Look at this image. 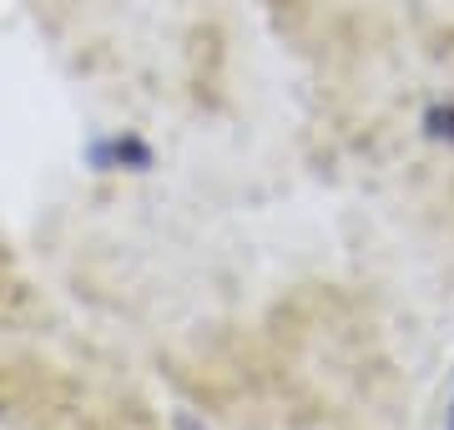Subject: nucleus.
Wrapping results in <instances>:
<instances>
[{"label":"nucleus","mask_w":454,"mask_h":430,"mask_svg":"<svg viewBox=\"0 0 454 430\" xmlns=\"http://www.w3.org/2000/svg\"><path fill=\"white\" fill-rule=\"evenodd\" d=\"M86 163L97 167V172H116V167L142 172V167H152V147H146L142 137H101V142L86 147Z\"/></svg>","instance_id":"nucleus-1"},{"label":"nucleus","mask_w":454,"mask_h":430,"mask_svg":"<svg viewBox=\"0 0 454 430\" xmlns=\"http://www.w3.org/2000/svg\"><path fill=\"white\" fill-rule=\"evenodd\" d=\"M450 430H454V415H450Z\"/></svg>","instance_id":"nucleus-2"}]
</instances>
